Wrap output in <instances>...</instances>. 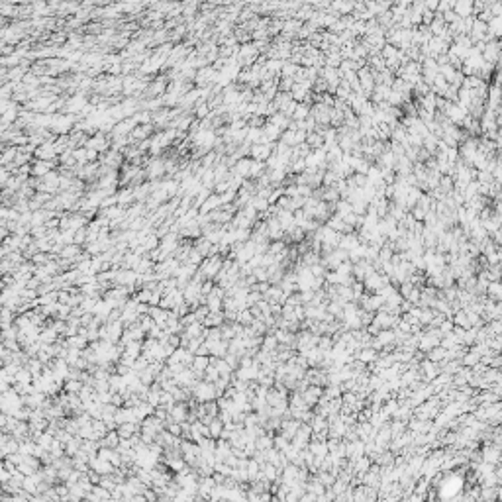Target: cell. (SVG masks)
<instances>
[{"mask_svg":"<svg viewBox=\"0 0 502 502\" xmlns=\"http://www.w3.org/2000/svg\"><path fill=\"white\" fill-rule=\"evenodd\" d=\"M85 148H87V149H94V151H98V153H106L108 148H112V138H108L106 134L98 132V134H94L92 138H89V142H87Z\"/></svg>","mask_w":502,"mask_h":502,"instance_id":"obj_6","label":"cell"},{"mask_svg":"<svg viewBox=\"0 0 502 502\" xmlns=\"http://www.w3.org/2000/svg\"><path fill=\"white\" fill-rule=\"evenodd\" d=\"M87 239H89V234H87V228H83V230H79V232H75V243H77V245H83V243H87Z\"/></svg>","mask_w":502,"mask_h":502,"instance_id":"obj_28","label":"cell"},{"mask_svg":"<svg viewBox=\"0 0 502 502\" xmlns=\"http://www.w3.org/2000/svg\"><path fill=\"white\" fill-rule=\"evenodd\" d=\"M361 245V239H359V236L357 234H345V236H341V239H339V249H343V251H353L355 247H359Z\"/></svg>","mask_w":502,"mask_h":502,"instance_id":"obj_12","label":"cell"},{"mask_svg":"<svg viewBox=\"0 0 502 502\" xmlns=\"http://www.w3.org/2000/svg\"><path fill=\"white\" fill-rule=\"evenodd\" d=\"M146 173H148V178H149V182H157V178H161V177L167 173V167H165V159H161V157H155V159H151V161L148 163V167H146Z\"/></svg>","mask_w":502,"mask_h":502,"instance_id":"obj_8","label":"cell"},{"mask_svg":"<svg viewBox=\"0 0 502 502\" xmlns=\"http://www.w3.org/2000/svg\"><path fill=\"white\" fill-rule=\"evenodd\" d=\"M73 157H75V161H77V165H87L89 161H87V148H77V149H73Z\"/></svg>","mask_w":502,"mask_h":502,"instance_id":"obj_26","label":"cell"},{"mask_svg":"<svg viewBox=\"0 0 502 502\" xmlns=\"http://www.w3.org/2000/svg\"><path fill=\"white\" fill-rule=\"evenodd\" d=\"M359 357H361V361H369V359H373V357H375V353H373V351H363Z\"/></svg>","mask_w":502,"mask_h":502,"instance_id":"obj_30","label":"cell"},{"mask_svg":"<svg viewBox=\"0 0 502 502\" xmlns=\"http://www.w3.org/2000/svg\"><path fill=\"white\" fill-rule=\"evenodd\" d=\"M96 159H98V151L87 149V161H89V163H96Z\"/></svg>","mask_w":502,"mask_h":502,"instance_id":"obj_29","label":"cell"},{"mask_svg":"<svg viewBox=\"0 0 502 502\" xmlns=\"http://www.w3.org/2000/svg\"><path fill=\"white\" fill-rule=\"evenodd\" d=\"M273 151H275V144H255L249 149V157L255 159V161H265L267 163V159L273 155Z\"/></svg>","mask_w":502,"mask_h":502,"instance_id":"obj_9","label":"cell"},{"mask_svg":"<svg viewBox=\"0 0 502 502\" xmlns=\"http://www.w3.org/2000/svg\"><path fill=\"white\" fill-rule=\"evenodd\" d=\"M277 343H279L277 335H267V337L263 339V351H265V353H273L275 347H277Z\"/></svg>","mask_w":502,"mask_h":502,"instance_id":"obj_27","label":"cell"},{"mask_svg":"<svg viewBox=\"0 0 502 502\" xmlns=\"http://www.w3.org/2000/svg\"><path fill=\"white\" fill-rule=\"evenodd\" d=\"M138 281H140V275L134 269H118L116 277H114V285L116 287H128V289L138 285Z\"/></svg>","mask_w":502,"mask_h":502,"instance_id":"obj_7","label":"cell"},{"mask_svg":"<svg viewBox=\"0 0 502 502\" xmlns=\"http://www.w3.org/2000/svg\"><path fill=\"white\" fill-rule=\"evenodd\" d=\"M192 394H194V398H196L198 402H202V404H206V402H212L214 398H218L214 383H208V381L196 383V384H194V388H192Z\"/></svg>","mask_w":502,"mask_h":502,"instance_id":"obj_2","label":"cell"},{"mask_svg":"<svg viewBox=\"0 0 502 502\" xmlns=\"http://www.w3.org/2000/svg\"><path fill=\"white\" fill-rule=\"evenodd\" d=\"M271 124H275L279 130H289L291 128V124H293V118H289V116H285L283 112H275L273 116H271V120H269Z\"/></svg>","mask_w":502,"mask_h":502,"instance_id":"obj_17","label":"cell"},{"mask_svg":"<svg viewBox=\"0 0 502 502\" xmlns=\"http://www.w3.org/2000/svg\"><path fill=\"white\" fill-rule=\"evenodd\" d=\"M53 167H55L53 161H39V159H37V161L31 165V175L37 177V178H43L45 175H49V173L53 171Z\"/></svg>","mask_w":502,"mask_h":502,"instance_id":"obj_13","label":"cell"},{"mask_svg":"<svg viewBox=\"0 0 502 502\" xmlns=\"http://www.w3.org/2000/svg\"><path fill=\"white\" fill-rule=\"evenodd\" d=\"M489 33H491V37L495 35V37H501L502 35V18L501 16H495L491 22H489Z\"/></svg>","mask_w":502,"mask_h":502,"instance_id":"obj_23","label":"cell"},{"mask_svg":"<svg viewBox=\"0 0 502 502\" xmlns=\"http://www.w3.org/2000/svg\"><path fill=\"white\" fill-rule=\"evenodd\" d=\"M473 2L471 0H459V2H455V6H453V10H455V14L459 16V18H471V14H473Z\"/></svg>","mask_w":502,"mask_h":502,"instance_id":"obj_15","label":"cell"},{"mask_svg":"<svg viewBox=\"0 0 502 502\" xmlns=\"http://www.w3.org/2000/svg\"><path fill=\"white\" fill-rule=\"evenodd\" d=\"M237 59L243 67H249L251 63H257V59H261V53L257 51V47L253 43H243V45H239Z\"/></svg>","mask_w":502,"mask_h":502,"instance_id":"obj_5","label":"cell"},{"mask_svg":"<svg viewBox=\"0 0 502 502\" xmlns=\"http://www.w3.org/2000/svg\"><path fill=\"white\" fill-rule=\"evenodd\" d=\"M116 432H118L120 440H132L138 432V424H122V426H118Z\"/></svg>","mask_w":502,"mask_h":502,"instance_id":"obj_19","label":"cell"},{"mask_svg":"<svg viewBox=\"0 0 502 502\" xmlns=\"http://www.w3.org/2000/svg\"><path fill=\"white\" fill-rule=\"evenodd\" d=\"M381 304H383V298H381V296H363V306H365L367 310H377Z\"/></svg>","mask_w":502,"mask_h":502,"instance_id":"obj_24","label":"cell"},{"mask_svg":"<svg viewBox=\"0 0 502 502\" xmlns=\"http://www.w3.org/2000/svg\"><path fill=\"white\" fill-rule=\"evenodd\" d=\"M306 144H308L312 149H322V148H324V136H322V132H320V130H316V132L308 134Z\"/></svg>","mask_w":502,"mask_h":502,"instance_id":"obj_20","label":"cell"},{"mask_svg":"<svg viewBox=\"0 0 502 502\" xmlns=\"http://www.w3.org/2000/svg\"><path fill=\"white\" fill-rule=\"evenodd\" d=\"M122 161H124V153H120V151H114V149L106 151V153L100 157V165L114 169V171H116V169L122 165Z\"/></svg>","mask_w":502,"mask_h":502,"instance_id":"obj_11","label":"cell"},{"mask_svg":"<svg viewBox=\"0 0 502 502\" xmlns=\"http://www.w3.org/2000/svg\"><path fill=\"white\" fill-rule=\"evenodd\" d=\"M132 202H136V194H134V188L130 186V188H122L120 192H118V206H124V208H128Z\"/></svg>","mask_w":502,"mask_h":502,"instance_id":"obj_18","label":"cell"},{"mask_svg":"<svg viewBox=\"0 0 502 502\" xmlns=\"http://www.w3.org/2000/svg\"><path fill=\"white\" fill-rule=\"evenodd\" d=\"M332 110L334 106H328L324 102H314L310 108V116L316 120L318 126H332Z\"/></svg>","mask_w":502,"mask_h":502,"instance_id":"obj_1","label":"cell"},{"mask_svg":"<svg viewBox=\"0 0 502 502\" xmlns=\"http://www.w3.org/2000/svg\"><path fill=\"white\" fill-rule=\"evenodd\" d=\"M251 163H253L251 157H243V159H239V161L236 163V167L232 169V171H234L236 175H239L241 178L247 180V177H251Z\"/></svg>","mask_w":502,"mask_h":502,"instance_id":"obj_14","label":"cell"},{"mask_svg":"<svg viewBox=\"0 0 502 502\" xmlns=\"http://www.w3.org/2000/svg\"><path fill=\"white\" fill-rule=\"evenodd\" d=\"M306 138H308V134L304 132V130H295V128H289L287 132H283V136H281V142L285 144V146H289V148H298V146H302V144H306Z\"/></svg>","mask_w":502,"mask_h":502,"instance_id":"obj_4","label":"cell"},{"mask_svg":"<svg viewBox=\"0 0 502 502\" xmlns=\"http://www.w3.org/2000/svg\"><path fill=\"white\" fill-rule=\"evenodd\" d=\"M318 396H320V388H318V386H310V388L304 392L302 398H304V402H306L308 406H312V404L318 400Z\"/></svg>","mask_w":502,"mask_h":502,"instance_id":"obj_25","label":"cell"},{"mask_svg":"<svg viewBox=\"0 0 502 502\" xmlns=\"http://www.w3.org/2000/svg\"><path fill=\"white\" fill-rule=\"evenodd\" d=\"M120 436H118V432L116 430H112V432H108L102 440H100V445L102 447H106V449H118V445H120Z\"/></svg>","mask_w":502,"mask_h":502,"instance_id":"obj_16","label":"cell"},{"mask_svg":"<svg viewBox=\"0 0 502 502\" xmlns=\"http://www.w3.org/2000/svg\"><path fill=\"white\" fill-rule=\"evenodd\" d=\"M222 265H224L222 255H214V257H206V259L202 261V265H200L198 271H200L206 279H216L218 273L222 271Z\"/></svg>","mask_w":502,"mask_h":502,"instance_id":"obj_3","label":"cell"},{"mask_svg":"<svg viewBox=\"0 0 502 502\" xmlns=\"http://www.w3.org/2000/svg\"><path fill=\"white\" fill-rule=\"evenodd\" d=\"M308 118H310V108H308L306 102H300V104L296 106L295 114H293V120H295V122H304V120H308Z\"/></svg>","mask_w":502,"mask_h":502,"instance_id":"obj_21","label":"cell"},{"mask_svg":"<svg viewBox=\"0 0 502 502\" xmlns=\"http://www.w3.org/2000/svg\"><path fill=\"white\" fill-rule=\"evenodd\" d=\"M208 430H210V438H212V440L222 438V434H224V422L220 420V416L214 418V420L208 424Z\"/></svg>","mask_w":502,"mask_h":502,"instance_id":"obj_22","label":"cell"},{"mask_svg":"<svg viewBox=\"0 0 502 502\" xmlns=\"http://www.w3.org/2000/svg\"><path fill=\"white\" fill-rule=\"evenodd\" d=\"M39 161H55V159H59L57 155V149H55V142H45V144H41L37 149H35V153H33Z\"/></svg>","mask_w":502,"mask_h":502,"instance_id":"obj_10","label":"cell"}]
</instances>
